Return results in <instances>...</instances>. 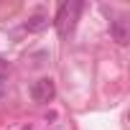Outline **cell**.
Instances as JSON below:
<instances>
[{"label": "cell", "instance_id": "cell-3", "mask_svg": "<svg viewBox=\"0 0 130 130\" xmlns=\"http://www.w3.org/2000/svg\"><path fill=\"white\" fill-rule=\"evenodd\" d=\"M110 36H112V41H117L120 46H122V43H127V38H130L127 23H125L122 18H115V21H110Z\"/></svg>", "mask_w": 130, "mask_h": 130}, {"label": "cell", "instance_id": "cell-1", "mask_svg": "<svg viewBox=\"0 0 130 130\" xmlns=\"http://www.w3.org/2000/svg\"><path fill=\"white\" fill-rule=\"evenodd\" d=\"M79 13H82V3H61L59 5V13L54 18V26H56V31H59L61 38H67L74 31Z\"/></svg>", "mask_w": 130, "mask_h": 130}, {"label": "cell", "instance_id": "cell-5", "mask_svg": "<svg viewBox=\"0 0 130 130\" xmlns=\"http://www.w3.org/2000/svg\"><path fill=\"white\" fill-rule=\"evenodd\" d=\"M5 94H8V77L0 74V100H5Z\"/></svg>", "mask_w": 130, "mask_h": 130}, {"label": "cell", "instance_id": "cell-4", "mask_svg": "<svg viewBox=\"0 0 130 130\" xmlns=\"http://www.w3.org/2000/svg\"><path fill=\"white\" fill-rule=\"evenodd\" d=\"M46 26H48V18L41 15V13H38V15H31V18L26 21V31H28V33H38V31H43Z\"/></svg>", "mask_w": 130, "mask_h": 130}, {"label": "cell", "instance_id": "cell-2", "mask_svg": "<svg viewBox=\"0 0 130 130\" xmlns=\"http://www.w3.org/2000/svg\"><path fill=\"white\" fill-rule=\"evenodd\" d=\"M54 94H56V87H54V82H51L48 77L36 79V82H33V87H31V97H33V102L46 105V102H51V100H54Z\"/></svg>", "mask_w": 130, "mask_h": 130}]
</instances>
